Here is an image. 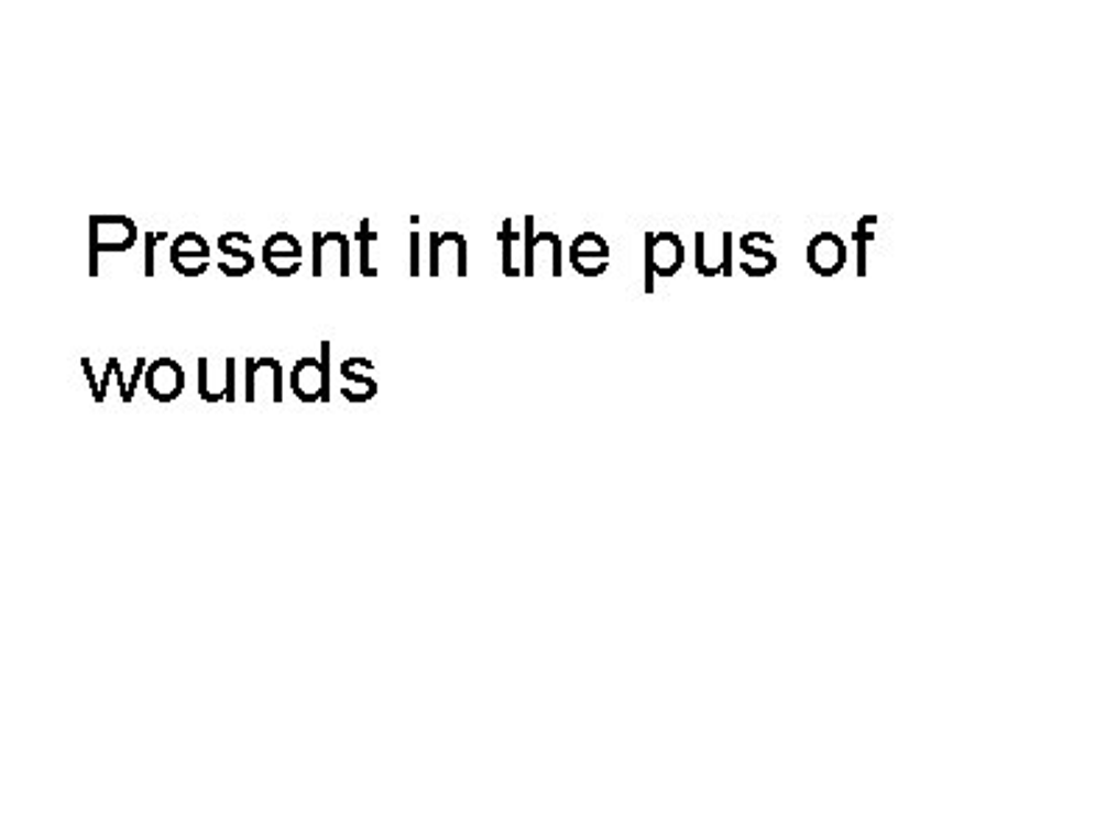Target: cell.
I'll use <instances>...</instances> for the list:
<instances>
[{
  "label": "cell",
  "instance_id": "cell-1",
  "mask_svg": "<svg viewBox=\"0 0 1117 838\" xmlns=\"http://www.w3.org/2000/svg\"><path fill=\"white\" fill-rule=\"evenodd\" d=\"M682 263L685 246L677 232H646V294H654V279L674 277Z\"/></svg>",
  "mask_w": 1117,
  "mask_h": 838
},
{
  "label": "cell",
  "instance_id": "cell-2",
  "mask_svg": "<svg viewBox=\"0 0 1117 838\" xmlns=\"http://www.w3.org/2000/svg\"><path fill=\"white\" fill-rule=\"evenodd\" d=\"M92 272H98V252H127L134 246L138 227L127 216H92Z\"/></svg>",
  "mask_w": 1117,
  "mask_h": 838
},
{
  "label": "cell",
  "instance_id": "cell-3",
  "mask_svg": "<svg viewBox=\"0 0 1117 838\" xmlns=\"http://www.w3.org/2000/svg\"><path fill=\"white\" fill-rule=\"evenodd\" d=\"M804 257H808V266L819 277H835L846 266L844 238L835 235V232H819L815 238H810Z\"/></svg>",
  "mask_w": 1117,
  "mask_h": 838
},
{
  "label": "cell",
  "instance_id": "cell-4",
  "mask_svg": "<svg viewBox=\"0 0 1117 838\" xmlns=\"http://www.w3.org/2000/svg\"><path fill=\"white\" fill-rule=\"evenodd\" d=\"M570 261L581 277H599L610 266V243L599 232H581L570 246Z\"/></svg>",
  "mask_w": 1117,
  "mask_h": 838
},
{
  "label": "cell",
  "instance_id": "cell-5",
  "mask_svg": "<svg viewBox=\"0 0 1117 838\" xmlns=\"http://www.w3.org/2000/svg\"><path fill=\"white\" fill-rule=\"evenodd\" d=\"M285 257H291V261H303V246H299V241H296L294 235H288V232H277V235H272L266 241V246H263V261H266L269 272L272 274H283V277H288V268H285Z\"/></svg>",
  "mask_w": 1117,
  "mask_h": 838
},
{
  "label": "cell",
  "instance_id": "cell-6",
  "mask_svg": "<svg viewBox=\"0 0 1117 838\" xmlns=\"http://www.w3.org/2000/svg\"><path fill=\"white\" fill-rule=\"evenodd\" d=\"M737 246H741V252H746V255L755 261V263H749V261L737 263V268H743V274H749V277H768V274L777 268V255H774L771 250H760V246L749 243L746 238H741V241H737Z\"/></svg>",
  "mask_w": 1117,
  "mask_h": 838
},
{
  "label": "cell",
  "instance_id": "cell-7",
  "mask_svg": "<svg viewBox=\"0 0 1117 838\" xmlns=\"http://www.w3.org/2000/svg\"><path fill=\"white\" fill-rule=\"evenodd\" d=\"M872 224H877V216H861L858 227H855V232H852V241H855V246H858V277H866V250H869V243L875 241V230H872Z\"/></svg>",
  "mask_w": 1117,
  "mask_h": 838
},
{
  "label": "cell",
  "instance_id": "cell-8",
  "mask_svg": "<svg viewBox=\"0 0 1117 838\" xmlns=\"http://www.w3.org/2000/svg\"><path fill=\"white\" fill-rule=\"evenodd\" d=\"M517 241L519 235L514 232V221L506 219L501 230V243H503V274H508V277L519 274V268H514V246H517Z\"/></svg>",
  "mask_w": 1117,
  "mask_h": 838
},
{
  "label": "cell",
  "instance_id": "cell-9",
  "mask_svg": "<svg viewBox=\"0 0 1117 838\" xmlns=\"http://www.w3.org/2000/svg\"><path fill=\"white\" fill-rule=\"evenodd\" d=\"M375 232H372V221L363 219L361 221V230H358V243H361V272L363 274H377L375 268L369 266V246H372V241H375Z\"/></svg>",
  "mask_w": 1117,
  "mask_h": 838
},
{
  "label": "cell",
  "instance_id": "cell-10",
  "mask_svg": "<svg viewBox=\"0 0 1117 838\" xmlns=\"http://www.w3.org/2000/svg\"><path fill=\"white\" fill-rule=\"evenodd\" d=\"M218 250H221L223 255L236 257V261L241 263V268H243V272H247V274L252 272V268H254V257L249 255L247 250H236V246H230V241H227V238H223V235H221V241H218Z\"/></svg>",
  "mask_w": 1117,
  "mask_h": 838
},
{
  "label": "cell",
  "instance_id": "cell-11",
  "mask_svg": "<svg viewBox=\"0 0 1117 838\" xmlns=\"http://www.w3.org/2000/svg\"><path fill=\"white\" fill-rule=\"evenodd\" d=\"M163 241H168L165 232H149V235H145V274H149V277L157 272V268H154V250H157V243Z\"/></svg>",
  "mask_w": 1117,
  "mask_h": 838
},
{
  "label": "cell",
  "instance_id": "cell-12",
  "mask_svg": "<svg viewBox=\"0 0 1117 838\" xmlns=\"http://www.w3.org/2000/svg\"><path fill=\"white\" fill-rule=\"evenodd\" d=\"M412 274H419V235L412 232Z\"/></svg>",
  "mask_w": 1117,
  "mask_h": 838
},
{
  "label": "cell",
  "instance_id": "cell-13",
  "mask_svg": "<svg viewBox=\"0 0 1117 838\" xmlns=\"http://www.w3.org/2000/svg\"><path fill=\"white\" fill-rule=\"evenodd\" d=\"M746 241L749 243H766V246H774V238L766 235V232H746Z\"/></svg>",
  "mask_w": 1117,
  "mask_h": 838
}]
</instances>
